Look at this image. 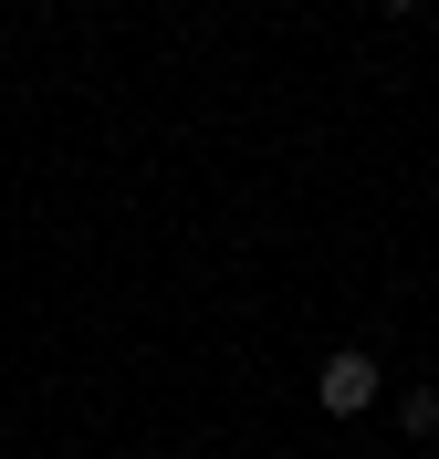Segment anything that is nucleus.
Masks as SVG:
<instances>
[{
  "label": "nucleus",
  "mask_w": 439,
  "mask_h": 459,
  "mask_svg": "<svg viewBox=\"0 0 439 459\" xmlns=\"http://www.w3.org/2000/svg\"><path fill=\"white\" fill-rule=\"evenodd\" d=\"M398 418H408V438H439V386H408V407H398Z\"/></svg>",
  "instance_id": "nucleus-2"
},
{
  "label": "nucleus",
  "mask_w": 439,
  "mask_h": 459,
  "mask_svg": "<svg viewBox=\"0 0 439 459\" xmlns=\"http://www.w3.org/2000/svg\"><path fill=\"white\" fill-rule=\"evenodd\" d=\"M387 11H418V0H387Z\"/></svg>",
  "instance_id": "nucleus-3"
},
{
  "label": "nucleus",
  "mask_w": 439,
  "mask_h": 459,
  "mask_svg": "<svg viewBox=\"0 0 439 459\" xmlns=\"http://www.w3.org/2000/svg\"><path fill=\"white\" fill-rule=\"evenodd\" d=\"M314 397L335 407V418H356V407H377V355H366V344H346V355H324Z\"/></svg>",
  "instance_id": "nucleus-1"
}]
</instances>
